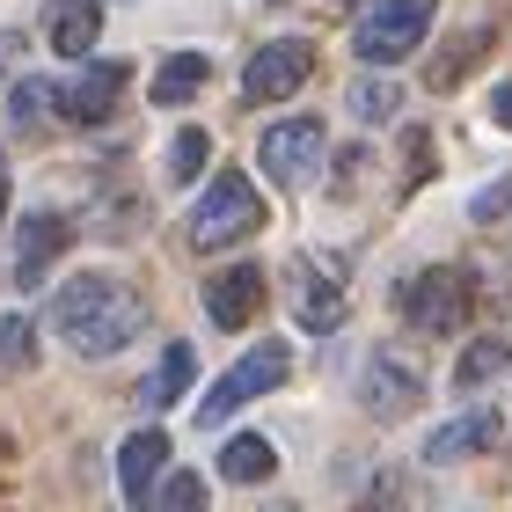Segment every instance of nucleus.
<instances>
[{"mask_svg":"<svg viewBox=\"0 0 512 512\" xmlns=\"http://www.w3.org/2000/svg\"><path fill=\"white\" fill-rule=\"evenodd\" d=\"M52 330L66 337L74 359H110L147 330V300L110 271H81V278H66L59 300H52Z\"/></svg>","mask_w":512,"mask_h":512,"instance_id":"obj_1","label":"nucleus"},{"mask_svg":"<svg viewBox=\"0 0 512 512\" xmlns=\"http://www.w3.org/2000/svg\"><path fill=\"white\" fill-rule=\"evenodd\" d=\"M264 227V198H256V183L242 169H220L213 183H205V198L191 205V220H183V235H191V249H227Z\"/></svg>","mask_w":512,"mask_h":512,"instance_id":"obj_2","label":"nucleus"},{"mask_svg":"<svg viewBox=\"0 0 512 512\" xmlns=\"http://www.w3.org/2000/svg\"><path fill=\"white\" fill-rule=\"evenodd\" d=\"M286 374H293V352H286L278 337H264L256 352H242V359H235V366H227V374L213 381V395L198 403V425H227V417H235L242 403H256V395H271V388L286 381Z\"/></svg>","mask_w":512,"mask_h":512,"instance_id":"obj_3","label":"nucleus"},{"mask_svg":"<svg viewBox=\"0 0 512 512\" xmlns=\"http://www.w3.org/2000/svg\"><path fill=\"white\" fill-rule=\"evenodd\" d=\"M425 30H432V0H374L352 30V52L366 66H395L425 44Z\"/></svg>","mask_w":512,"mask_h":512,"instance_id":"obj_4","label":"nucleus"},{"mask_svg":"<svg viewBox=\"0 0 512 512\" xmlns=\"http://www.w3.org/2000/svg\"><path fill=\"white\" fill-rule=\"evenodd\" d=\"M469 300H476V278L439 264V271H417L403 286V315H410V330H425V337H454L461 322H469Z\"/></svg>","mask_w":512,"mask_h":512,"instance_id":"obj_5","label":"nucleus"},{"mask_svg":"<svg viewBox=\"0 0 512 512\" xmlns=\"http://www.w3.org/2000/svg\"><path fill=\"white\" fill-rule=\"evenodd\" d=\"M322 154H330V139H322L315 118H286V125H271L264 139H256V161H264V176L286 183V191H308V183L322 176Z\"/></svg>","mask_w":512,"mask_h":512,"instance_id":"obj_6","label":"nucleus"},{"mask_svg":"<svg viewBox=\"0 0 512 512\" xmlns=\"http://www.w3.org/2000/svg\"><path fill=\"white\" fill-rule=\"evenodd\" d=\"M308 74H315L308 44H300V37H271V44H256V59L242 66V96L249 103H286Z\"/></svg>","mask_w":512,"mask_h":512,"instance_id":"obj_7","label":"nucleus"},{"mask_svg":"<svg viewBox=\"0 0 512 512\" xmlns=\"http://www.w3.org/2000/svg\"><path fill=\"white\" fill-rule=\"evenodd\" d=\"M118 96H125V66H118V59H88L81 74L59 88V110H66L74 125H103L110 110H118Z\"/></svg>","mask_w":512,"mask_h":512,"instance_id":"obj_8","label":"nucleus"},{"mask_svg":"<svg viewBox=\"0 0 512 512\" xmlns=\"http://www.w3.org/2000/svg\"><path fill=\"white\" fill-rule=\"evenodd\" d=\"M74 242V227H66L59 213H30L15 227V286L30 293V286H44V271L59 264V249Z\"/></svg>","mask_w":512,"mask_h":512,"instance_id":"obj_9","label":"nucleus"},{"mask_svg":"<svg viewBox=\"0 0 512 512\" xmlns=\"http://www.w3.org/2000/svg\"><path fill=\"white\" fill-rule=\"evenodd\" d=\"M359 388H366V410H374V417H403L417 395H425V374H417L403 352H374Z\"/></svg>","mask_w":512,"mask_h":512,"instance_id":"obj_10","label":"nucleus"},{"mask_svg":"<svg viewBox=\"0 0 512 512\" xmlns=\"http://www.w3.org/2000/svg\"><path fill=\"white\" fill-rule=\"evenodd\" d=\"M498 410H461V417H447L432 439H425V461H439V469H454V461H469V454H491L498 447Z\"/></svg>","mask_w":512,"mask_h":512,"instance_id":"obj_11","label":"nucleus"},{"mask_svg":"<svg viewBox=\"0 0 512 512\" xmlns=\"http://www.w3.org/2000/svg\"><path fill=\"white\" fill-rule=\"evenodd\" d=\"M256 308H264V271H256V264H235V271L205 278V315H213L220 330L256 322Z\"/></svg>","mask_w":512,"mask_h":512,"instance_id":"obj_12","label":"nucleus"},{"mask_svg":"<svg viewBox=\"0 0 512 512\" xmlns=\"http://www.w3.org/2000/svg\"><path fill=\"white\" fill-rule=\"evenodd\" d=\"M293 315L308 322V330H337L344 322V286L322 264H308V256L293 264Z\"/></svg>","mask_w":512,"mask_h":512,"instance_id":"obj_13","label":"nucleus"},{"mask_svg":"<svg viewBox=\"0 0 512 512\" xmlns=\"http://www.w3.org/2000/svg\"><path fill=\"white\" fill-rule=\"evenodd\" d=\"M44 37H52L59 59H88V44L103 37V0H52V15H44Z\"/></svg>","mask_w":512,"mask_h":512,"instance_id":"obj_14","label":"nucleus"},{"mask_svg":"<svg viewBox=\"0 0 512 512\" xmlns=\"http://www.w3.org/2000/svg\"><path fill=\"white\" fill-rule=\"evenodd\" d=\"M161 461H169V439H161V432H132L125 447H118V491H125L132 505H147Z\"/></svg>","mask_w":512,"mask_h":512,"instance_id":"obj_15","label":"nucleus"},{"mask_svg":"<svg viewBox=\"0 0 512 512\" xmlns=\"http://www.w3.org/2000/svg\"><path fill=\"white\" fill-rule=\"evenodd\" d=\"M512 366V337L505 330H491V337H476L469 352H461V366H454V388L461 395H476V388H491L498 374Z\"/></svg>","mask_w":512,"mask_h":512,"instance_id":"obj_16","label":"nucleus"},{"mask_svg":"<svg viewBox=\"0 0 512 512\" xmlns=\"http://www.w3.org/2000/svg\"><path fill=\"white\" fill-rule=\"evenodd\" d=\"M205 81H213V59L205 52H176V59H161V74H154V103L176 110V103H191Z\"/></svg>","mask_w":512,"mask_h":512,"instance_id":"obj_17","label":"nucleus"},{"mask_svg":"<svg viewBox=\"0 0 512 512\" xmlns=\"http://www.w3.org/2000/svg\"><path fill=\"white\" fill-rule=\"evenodd\" d=\"M271 469H278V454H271L264 432H242V439H227V447H220V476L227 483H264Z\"/></svg>","mask_w":512,"mask_h":512,"instance_id":"obj_18","label":"nucleus"},{"mask_svg":"<svg viewBox=\"0 0 512 512\" xmlns=\"http://www.w3.org/2000/svg\"><path fill=\"white\" fill-rule=\"evenodd\" d=\"M191 374H198V352H191V344H169V352H161V366H154V381L139 388V403H147V410L176 403V395L191 388Z\"/></svg>","mask_w":512,"mask_h":512,"instance_id":"obj_19","label":"nucleus"},{"mask_svg":"<svg viewBox=\"0 0 512 512\" xmlns=\"http://www.w3.org/2000/svg\"><path fill=\"white\" fill-rule=\"evenodd\" d=\"M205 154H213V139H205L198 125H183V132L169 139V161H161V169H169V183H191V176L205 169Z\"/></svg>","mask_w":512,"mask_h":512,"instance_id":"obj_20","label":"nucleus"},{"mask_svg":"<svg viewBox=\"0 0 512 512\" xmlns=\"http://www.w3.org/2000/svg\"><path fill=\"white\" fill-rule=\"evenodd\" d=\"M344 103H352V118H366V125H388L403 96H395L388 81H352V96H344Z\"/></svg>","mask_w":512,"mask_h":512,"instance_id":"obj_21","label":"nucleus"},{"mask_svg":"<svg viewBox=\"0 0 512 512\" xmlns=\"http://www.w3.org/2000/svg\"><path fill=\"white\" fill-rule=\"evenodd\" d=\"M476 52H483V30H469V37H454V52H447V59L432 66V88H454V81H461V66H469Z\"/></svg>","mask_w":512,"mask_h":512,"instance_id":"obj_22","label":"nucleus"},{"mask_svg":"<svg viewBox=\"0 0 512 512\" xmlns=\"http://www.w3.org/2000/svg\"><path fill=\"white\" fill-rule=\"evenodd\" d=\"M498 213H512V176H498V183H483V191L469 198V220H483V227H491Z\"/></svg>","mask_w":512,"mask_h":512,"instance_id":"obj_23","label":"nucleus"},{"mask_svg":"<svg viewBox=\"0 0 512 512\" xmlns=\"http://www.w3.org/2000/svg\"><path fill=\"white\" fill-rule=\"evenodd\" d=\"M30 352H37V344H30V322L8 315V322H0V366H30Z\"/></svg>","mask_w":512,"mask_h":512,"instance_id":"obj_24","label":"nucleus"},{"mask_svg":"<svg viewBox=\"0 0 512 512\" xmlns=\"http://www.w3.org/2000/svg\"><path fill=\"white\" fill-rule=\"evenodd\" d=\"M44 103H52V88H44V81H15V96H8L15 125H37V118H44Z\"/></svg>","mask_w":512,"mask_h":512,"instance_id":"obj_25","label":"nucleus"},{"mask_svg":"<svg viewBox=\"0 0 512 512\" xmlns=\"http://www.w3.org/2000/svg\"><path fill=\"white\" fill-rule=\"evenodd\" d=\"M147 505H205V483L198 476H169V483H161V491H147Z\"/></svg>","mask_w":512,"mask_h":512,"instance_id":"obj_26","label":"nucleus"},{"mask_svg":"<svg viewBox=\"0 0 512 512\" xmlns=\"http://www.w3.org/2000/svg\"><path fill=\"white\" fill-rule=\"evenodd\" d=\"M403 154H410V169H403V183H425V169H432V132L417 125V132L403 139Z\"/></svg>","mask_w":512,"mask_h":512,"instance_id":"obj_27","label":"nucleus"},{"mask_svg":"<svg viewBox=\"0 0 512 512\" xmlns=\"http://www.w3.org/2000/svg\"><path fill=\"white\" fill-rule=\"evenodd\" d=\"M491 118H498V125H512V81H505L498 96H491Z\"/></svg>","mask_w":512,"mask_h":512,"instance_id":"obj_28","label":"nucleus"},{"mask_svg":"<svg viewBox=\"0 0 512 512\" xmlns=\"http://www.w3.org/2000/svg\"><path fill=\"white\" fill-rule=\"evenodd\" d=\"M0 220H8V169H0Z\"/></svg>","mask_w":512,"mask_h":512,"instance_id":"obj_29","label":"nucleus"},{"mask_svg":"<svg viewBox=\"0 0 512 512\" xmlns=\"http://www.w3.org/2000/svg\"><path fill=\"white\" fill-rule=\"evenodd\" d=\"M330 8H359V0H330Z\"/></svg>","mask_w":512,"mask_h":512,"instance_id":"obj_30","label":"nucleus"}]
</instances>
